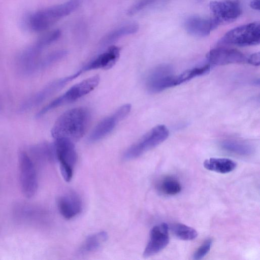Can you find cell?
I'll use <instances>...</instances> for the list:
<instances>
[{"mask_svg":"<svg viewBox=\"0 0 260 260\" xmlns=\"http://www.w3.org/2000/svg\"><path fill=\"white\" fill-rule=\"evenodd\" d=\"M90 121V114L86 108L70 109L56 121L51 131V135L55 140L66 138L74 142L83 137Z\"/></svg>","mask_w":260,"mask_h":260,"instance_id":"obj_1","label":"cell"},{"mask_svg":"<svg viewBox=\"0 0 260 260\" xmlns=\"http://www.w3.org/2000/svg\"><path fill=\"white\" fill-rule=\"evenodd\" d=\"M79 4L78 0H70L61 4L39 10L29 16L28 26L35 31H44L75 11Z\"/></svg>","mask_w":260,"mask_h":260,"instance_id":"obj_2","label":"cell"},{"mask_svg":"<svg viewBox=\"0 0 260 260\" xmlns=\"http://www.w3.org/2000/svg\"><path fill=\"white\" fill-rule=\"evenodd\" d=\"M100 77L95 75L77 83L60 96L44 107L36 115L40 117L49 111L66 104L72 103L92 91L99 84Z\"/></svg>","mask_w":260,"mask_h":260,"instance_id":"obj_3","label":"cell"},{"mask_svg":"<svg viewBox=\"0 0 260 260\" xmlns=\"http://www.w3.org/2000/svg\"><path fill=\"white\" fill-rule=\"evenodd\" d=\"M260 42V23L255 21L235 27L228 31L220 44L239 46L257 45Z\"/></svg>","mask_w":260,"mask_h":260,"instance_id":"obj_4","label":"cell"},{"mask_svg":"<svg viewBox=\"0 0 260 260\" xmlns=\"http://www.w3.org/2000/svg\"><path fill=\"white\" fill-rule=\"evenodd\" d=\"M169 135V131L165 125L161 124L154 127L125 151L124 158L129 160L141 156L163 142Z\"/></svg>","mask_w":260,"mask_h":260,"instance_id":"obj_5","label":"cell"},{"mask_svg":"<svg viewBox=\"0 0 260 260\" xmlns=\"http://www.w3.org/2000/svg\"><path fill=\"white\" fill-rule=\"evenodd\" d=\"M55 140V157L59 161L62 177L69 182L73 177L77 161L75 147L73 142L69 139L61 138Z\"/></svg>","mask_w":260,"mask_h":260,"instance_id":"obj_6","label":"cell"},{"mask_svg":"<svg viewBox=\"0 0 260 260\" xmlns=\"http://www.w3.org/2000/svg\"><path fill=\"white\" fill-rule=\"evenodd\" d=\"M19 179L23 194L27 198H32L38 188L36 169L31 159L25 151L18 155Z\"/></svg>","mask_w":260,"mask_h":260,"instance_id":"obj_7","label":"cell"},{"mask_svg":"<svg viewBox=\"0 0 260 260\" xmlns=\"http://www.w3.org/2000/svg\"><path fill=\"white\" fill-rule=\"evenodd\" d=\"M209 7L219 25L234 21L242 13L239 2L235 0L212 1Z\"/></svg>","mask_w":260,"mask_h":260,"instance_id":"obj_8","label":"cell"},{"mask_svg":"<svg viewBox=\"0 0 260 260\" xmlns=\"http://www.w3.org/2000/svg\"><path fill=\"white\" fill-rule=\"evenodd\" d=\"M176 86V76L172 73L170 67L161 65L152 70L146 80L148 90L153 93L161 91Z\"/></svg>","mask_w":260,"mask_h":260,"instance_id":"obj_9","label":"cell"},{"mask_svg":"<svg viewBox=\"0 0 260 260\" xmlns=\"http://www.w3.org/2000/svg\"><path fill=\"white\" fill-rule=\"evenodd\" d=\"M131 105L127 104L118 109L112 115L102 120L90 133L88 140L90 142L99 141L108 135L116 124L129 113Z\"/></svg>","mask_w":260,"mask_h":260,"instance_id":"obj_10","label":"cell"},{"mask_svg":"<svg viewBox=\"0 0 260 260\" xmlns=\"http://www.w3.org/2000/svg\"><path fill=\"white\" fill-rule=\"evenodd\" d=\"M169 242V226L162 223L153 226L150 233L148 242L143 252L145 257L154 255L163 250Z\"/></svg>","mask_w":260,"mask_h":260,"instance_id":"obj_11","label":"cell"},{"mask_svg":"<svg viewBox=\"0 0 260 260\" xmlns=\"http://www.w3.org/2000/svg\"><path fill=\"white\" fill-rule=\"evenodd\" d=\"M206 57L210 63L217 66L247 62L248 59L239 51L224 48L212 49L207 53Z\"/></svg>","mask_w":260,"mask_h":260,"instance_id":"obj_12","label":"cell"},{"mask_svg":"<svg viewBox=\"0 0 260 260\" xmlns=\"http://www.w3.org/2000/svg\"><path fill=\"white\" fill-rule=\"evenodd\" d=\"M81 73V71L79 70L68 77L52 81L31 98L26 102L23 108L26 109L39 105L52 94L61 89L68 82L80 76Z\"/></svg>","mask_w":260,"mask_h":260,"instance_id":"obj_13","label":"cell"},{"mask_svg":"<svg viewBox=\"0 0 260 260\" xmlns=\"http://www.w3.org/2000/svg\"><path fill=\"white\" fill-rule=\"evenodd\" d=\"M219 25L214 18H206L198 16H192L186 18L184 26L190 35L196 37L208 36Z\"/></svg>","mask_w":260,"mask_h":260,"instance_id":"obj_14","label":"cell"},{"mask_svg":"<svg viewBox=\"0 0 260 260\" xmlns=\"http://www.w3.org/2000/svg\"><path fill=\"white\" fill-rule=\"evenodd\" d=\"M120 49L116 46H111L103 53L85 66L82 72L95 69L108 70L116 63L120 56Z\"/></svg>","mask_w":260,"mask_h":260,"instance_id":"obj_15","label":"cell"},{"mask_svg":"<svg viewBox=\"0 0 260 260\" xmlns=\"http://www.w3.org/2000/svg\"><path fill=\"white\" fill-rule=\"evenodd\" d=\"M57 205L61 215L68 219L75 217L82 210L81 199L74 192L68 193L60 197Z\"/></svg>","mask_w":260,"mask_h":260,"instance_id":"obj_16","label":"cell"},{"mask_svg":"<svg viewBox=\"0 0 260 260\" xmlns=\"http://www.w3.org/2000/svg\"><path fill=\"white\" fill-rule=\"evenodd\" d=\"M107 238V234L104 231L89 236L80 247L79 254L85 255L96 251L106 241Z\"/></svg>","mask_w":260,"mask_h":260,"instance_id":"obj_17","label":"cell"},{"mask_svg":"<svg viewBox=\"0 0 260 260\" xmlns=\"http://www.w3.org/2000/svg\"><path fill=\"white\" fill-rule=\"evenodd\" d=\"M236 166V162L225 158H210L204 162V167L206 169L222 174L232 172Z\"/></svg>","mask_w":260,"mask_h":260,"instance_id":"obj_18","label":"cell"},{"mask_svg":"<svg viewBox=\"0 0 260 260\" xmlns=\"http://www.w3.org/2000/svg\"><path fill=\"white\" fill-rule=\"evenodd\" d=\"M139 26L136 23L127 24L109 33L102 41L103 46H106L118 40L123 36L136 32Z\"/></svg>","mask_w":260,"mask_h":260,"instance_id":"obj_19","label":"cell"},{"mask_svg":"<svg viewBox=\"0 0 260 260\" xmlns=\"http://www.w3.org/2000/svg\"><path fill=\"white\" fill-rule=\"evenodd\" d=\"M210 69L209 64L199 67H195L187 70L178 76H176V85L187 81L194 77L208 73Z\"/></svg>","mask_w":260,"mask_h":260,"instance_id":"obj_20","label":"cell"},{"mask_svg":"<svg viewBox=\"0 0 260 260\" xmlns=\"http://www.w3.org/2000/svg\"><path fill=\"white\" fill-rule=\"evenodd\" d=\"M172 230L178 238L182 240H192L198 236V233L196 230L182 223L173 225Z\"/></svg>","mask_w":260,"mask_h":260,"instance_id":"obj_21","label":"cell"},{"mask_svg":"<svg viewBox=\"0 0 260 260\" xmlns=\"http://www.w3.org/2000/svg\"><path fill=\"white\" fill-rule=\"evenodd\" d=\"M222 147L227 151L240 155H247L252 152V148L249 145L237 141H225Z\"/></svg>","mask_w":260,"mask_h":260,"instance_id":"obj_22","label":"cell"},{"mask_svg":"<svg viewBox=\"0 0 260 260\" xmlns=\"http://www.w3.org/2000/svg\"><path fill=\"white\" fill-rule=\"evenodd\" d=\"M159 190L167 195H175L181 190L179 182L172 177H167L161 181L159 185Z\"/></svg>","mask_w":260,"mask_h":260,"instance_id":"obj_23","label":"cell"},{"mask_svg":"<svg viewBox=\"0 0 260 260\" xmlns=\"http://www.w3.org/2000/svg\"><path fill=\"white\" fill-rule=\"evenodd\" d=\"M61 31L59 29L49 32L42 36L37 41L35 45L40 49L56 41L61 36Z\"/></svg>","mask_w":260,"mask_h":260,"instance_id":"obj_24","label":"cell"},{"mask_svg":"<svg viewBox=\"0 0 260 260\" xmlns=\"http://www.w3.org/2000/svg\"><path fill=\"white\" fill-rule=\"evenodd\" d=\"M212 240L207 239L196 250L193 255L194 259H201L205 257L210 250L212 245Z\"/></svg>","mask_w":260,"mask_h":260,"instance_id":"obj_25","label":"cell"},{"mask_svg":"<svg viewBox=\"0 0 260 260\" xmlns=\"http://www.w3.org/2000/svg\"><path fill=\"white\" fill-rule=\"evenodd\" d=\"M67 54L64 50L57 51L48 55L43 60L42 65L43 67L48 66L63 57Z\"/></svg>","mask_w":260,"mask_h":260,"instance_id":"obj_26","label":"cell"},{"mask_svg":"<svg viewBox=\"0 0 260 260\" xmlns=\"http://www.w3.org/2000/svg\"><path fill=\"white\" fill-rule=\"evenodd\" d=\"M247 62L254 66H259L260 62V54L259 52L251 54L248 57Z\"/></svg>","mask_w":260,"mask_h":260,"instance_id":"obj_27","label":"cell"},{"mask_svg":"<svg viewBox=\"0 0 260 260\" xmlns=\"http://www.w3.org/2000/svg\"><path fill=\"white\" fill-rule=\"evenodd\" d=\"M250 7L252 9L259 10V0H253L250 3Z\"/></svg>","mask_w":260,"mask_h":260,"instance_id":"obj_28","label":"cell"}]
</instances>
